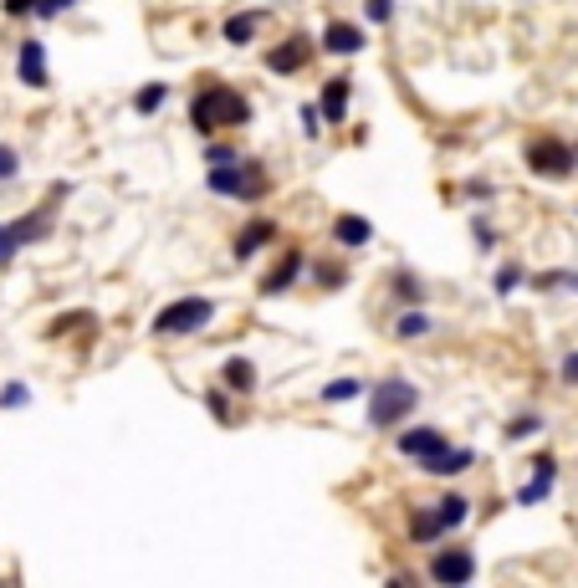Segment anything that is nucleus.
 Instances as JSON below:
<instances>
[{"mask_svg": "<svg viewBox=\"0 0 578 588\" xmlns=\"http://www.w3.org/2000/svg\"><path fill=\"white\" fill-rule=\"evenodd\" d=\"M251 123V98L236 93L231 82H205L200 93L190 98V128L210 144L220 128H246Z\"/></svg>", "mask_w": 578, "mask_h": 588, "instance_id": "f257e3e1", "label": "nucleus"}, {"mask_svg": "<svg viewBox=\"0 0 578 588\" xmlns=\"http://www.w3.org/2000/svg\"><path fill=\"white\" fill-rule=\"evenodd\" d=\"M415 404H420V389L410 379H379L369 389V425L374 430H399L415 415Z\"/></svg>", "mask_w": 578, "mask_h": 588, "instance_id": "f03ea898", "label": "nucleus"}, {"mask_svg": "<svg viewBox=\"0 0 578 588\" xmlns=\"http://www.w3.org/2000/svg\"><path fill=\"white\" fill-rule=\"evenodd\" d=\"M215 323V302L210 297H174L154 312V333L159 338H190V333H205Z\"/></svg>", "mask_w": 578, "mask_h": 588, "instance_id": "7ed1b4c3", "label": "nucleus"}, {"mask_svg": "<svg viewBox=\"0 0 578 588\" xmlns=\"http://www.w3.org/2000/svg\"><path fill=\"white\" fill-rule=\"evenodd\" d=\"M205 190L210 195H220V200H261L266 190H272V185H266V169L261 164H231V169H210L205 174Z\"/></svg>", "mask_w": 578, "mask_h": 588, "instance_id": "20e7f679", "label": "nucleus"}, {"mask_svg": "<svg viewBox=\"0 0 578 588\" xmlns=\"http://www.w3.org/2000/svg\"><path fill=\"white\" fill-rule=\"evenodd\" d=\"M522 164L543 179H563L578 169V144H563V139H527L522 144Z\"/></svg>", "mask_w": 578, "mask_h": 588, "instance_id": "39448f33", "label": "nucleus"}, {"mask_svg": "<svg viewBox=\"0 0 578 588\" xmlns=\"http://www.w3.org/2000/svg\"><path fill=\"white\" fill-rule=\"evenodd\" d=\"M471 578H476V553L471 548H440L430 558V583H440V588H471Z\"/></svg>", "mask_w": 578, "mask_h": 588, "instance_id": "423d86ee", "label": "nucleus"}, {"mask_svg": "<svg viewBox=\"0 0 578 588\" xmlns=\"http://www.w3.org/2000/svg\"><path fill=\"white\" fill-rule=\"evenodd\" d=\"M399 445V456H410V461H435L440 450H451V435L446 430H435V425H405V435H394Z\"/></svg>", "mask_w": 578, "mask_h": 588, "instance_id": "0eeeda50", "label": "nucleus"}, {"mask_svg": "<svg viewBox=\"0 0 578 588\" xmlns=\"http://www.w3.org/2000/svg\"><path fill=\"white\" fill-rule=\"evenodd\" d=\"M307 57H313V36L307 31H292L287 41H277L272 52H266V67H272L277 77H297L307 67Z\"/></svg>", "mask_w": 578, "mask_h": 588, "instance_id": "6e6552de", "label": "nucleus"}, {"mask_svg": "<svg viewBox=\"0 0 578 588\" xmlns=\"http://www.w3.org/2000/svg\"><path fill=\"white\" fill-rule=\"evenodd\" d=\"M318 47L328 57H359L369 47V36H364V26H353V21H328L323 36H318Z\"/></svg>", "mask_w": 578, "mask_h": 588, "instance_id": "1a4fd4ad", "label": "nucleus"}, {"mask_svg": "<svg viewBox=\"0 0 578 588\" xmlns=\"http://www.w3.org/2000/svg\"><path fill=\"white\" fill-rule=\"evenodd\" d=\"M302 266H307V256H302L297 246H287V256H282V261H277V266H272V271H266V277L256 282V292H261V297H282V292L302 277Z\"/></svg>", "mask_w": 578, "mask_h": 588, "instance_id": "9d476101", "label": "nucleus"}, {"mask_svg": "<svg viewBox=\"0 0 578 588\" xmlns=\"http://www.w3.org/2000/svg\"><path fill=\"white\" fill-rule=\"evenodd\" d=\"M16 77H21L26 87H47V82H52V72H47V47H41L36 36L21 41V52H16Z\"/></svg>", "mask_w": 578, "mask_h": 588, "instance_id": "9b49d317", "label": "nucleus"}, {"mask_svg": "<svg viewBox=\"0 0 578 588\" xmlns=\"http://www.w3.org/2000/svg\"><path fill=\"white\" fill-rule=\"evenodd\" d=\"M328 236H333L343 251H359V246H369V241H374V225H369L364 215H353V210H338V215H333V225H328Z\"/></svg>", "mask_w": 578, "mask_h": 588, "instance_id": "f8f14e48", "label": "nucleus"}, {"mask_svg": "<svg viewBox=\"0 0 578 588\" xmlns=\"http://www.w3.org/2000/svg\"><path fill=\"white\" fill-rule=\"evenodd\" d=\"M272 241H277V220H266V215H261V220H246L241 236L231 241V256H236V261H251L261 246H272Z\"/></svg>", "mask_w": 578, "mask_h": 588, "instance_id": "ddd939ff", "label": "nucleus"}, {"mask_svg": "<svg viewBox=\"0 0 578 588\" xmlns=\"http://www.w3.org/2000/svg\"><path fill=\"white\" fill-rule=\"evenodd\" d=\"M348 103H353V82H348L343 72L328 77L323 93H318V113H323L328 123H348Z\"/></svg>", "mask_w": 578, "mask_h": 588, "instance_id": "4468645a", "label": "nucleus"}, {"mask_svg": "<svg viewBox=\"0 0 578 588\" xmlns=\"http://www.w3.org/2000/svg\"><path fill=\"white\" fill-rule=\"evenodd\" d=\"M435 517H440V527H446V532L466 527V522H471V496H466V491H446V496L435 502Z\"/></svg>", "mask_w": 578, "mask_h": 588, "instance_id": "2eb2a0df", "label": "nucleus"}, {"mask_svg": "<svg viewBox=\"0 0 578 588\" xmlns=\"http://www.w3.org/2000/svg\"><path fill=\"white\" fill-rule=\"evenodd\" d=\"M471 466H476V450H466V445H451V450H440L435 461H425L430 476H461V471H471Z\"/></svg>", "mask_w": 578, "mask_h": 588, "instance_id": "dca6fc26", "label": "nucleus"}, {"mask_svg": "<svg viewBox=\"0 0 578 588\" xmlns=\"http://www.w3.org/2000/svg\"><path fill=\"white\" fill-rule=\"evenodd\" d=\"M266 21V11H236V16H226L220 21V36L231 41V47H246V41L256 36V26Z\"/></svg>", "mask_w": 578, "mask_h": 588, "instance_id": "f3484780", "label": "nucleus"}, {"mask_svg": "<svg viewBox=\"0 0 578 588\" xmlns=\"http://www.w3.org/2000/svg\"><path fill=\"white\" fill-rule=\"evenodd\" d=\"M220 389L251 394L256 389V364H251V358H226V369H220Z\"/></svg>", "mask_w": 578, "mask_h": 588, "instance_id": "a211bd4d", "label": "nucleus"}, {"mask_svg": "<svg viewBox=\"0 0 578 588\" xmlns=\"http://www.w3.org/2000/svg\"><path fill=\"white\" fill-rule=\"evenodd\" d=\"M430 333H435V318H430V312H420V307H405V312L394 318V338H399V343L430 338Z\"/></svg>", "mask_w": 578, "mask_h": 588, "instance_id": "6ab92c4d", "label": "nucleus"}, {"mask_svg": "<svg viewBox=\"0 0 578 588\" xmlns=\"http://www.w3.org/2000/svg\"><path fill=\"white\" fill-rule=\"evenodd\" d=\"M440 537H446V527H440L435 507H420V512H410V542H420V548H430V542H440Z\"/></svg>", "mask_w": 578, "mask_h": 588, "instance_id": "aec40b11", "label": "nucleus"}, {"mask_svg": "<svg viewBox=\"0 0 578 588\" xmlns=\"http://www.w3.org/2000/svg\"><path fill=\"white\" fill-rule=\"evenodd\" d=\"M164 103H169V82H144L139 93H133V113L139 118H154Z\"/></svg>", "mask_w": 578, "mask_h": 588, "instance_id": "412c9836", "label": "nucleus"}, {"mask_svg": "<svg viewBox=\"0 0 578 588\" xmlns=\"http://www.w3.org/2000/svg\"><path fill=\"white\" fill-rule=\"evenodd\" d=\"M47 231H52V210H31V215H21V220H16V236H21V246L41 241Z\"/></svg>", "mask_w": 578, "mask_h": 588, "instance_id": "4be33fe9", "label": "nucleus"}, {"mask_svg": "<svg viewBox=\"0 0 578 588\" xmlns=\"http://www.w3.org/2000/svg\"><path fill=\"white\" fill-rule=\"evenodd\" d=\"M313 282L323 292H343L348 287V266L343 261H313Z\"/></svg>", "mask_w": 578, "mask_h": 588, "instance_id": "5701e85b", "label": "nucleus"}, {"mask_svg": "<svg viewBox=\"0 0 578 588\" xmlns=\"http://www.w3.org/2000/svg\"><path fill=\"white\" fill-rule=\"evenodd\" d=\"M389 292H394L399 302H415V307H420V297H425V282L415 277V271H394V277H389Z\"/></svg>", "mask_w": 578, "mask_h": 588, "instance_id": "b1692460", "label": "nucleus"}, {"mask_svg": "<svg viewBox=\"0 0 578 588\" xmlns=\"http://www.w3.org/2000/svg\"><path fill=\"white\" fill-rule=\"evenodd\" d=\"M364 394V384L359 379H328L323 389H318V399L323 404H348V399H359Z\"/></svg>", "mask_w": 578, "mask_h": 588, "instance_id": "393cba45", "label": "nucleus"}, {"mask_svg": "<svg viewBox=\"0 0 578 588\" xmlns=\"http://www.w3.org/2000/svg\"><path fill=\"white\" fill-rule=\"evenodd\" d=\"M205 164H210V169H231V164H241V149H236L231 139H210V144H205Z\"/></svg>", "mask_w": 578, "mask_h": 588, "instance_id": "a878e982", "label": "nucleus"}, {"mask_svg": "<svg viewBox=\"0 0 578 588\" xmlns=\"http://www.w3.org/2000/svg\"><path fill=\"white\" fill-rule=\"evenodd\" d=\"M548 496H553V481L548 476H532V481L517 486V507H538V502H548Z\"/></svg>", "mask_w": 578, "mask_h": 588, "instance_id": "bb28decb", "label": "nucleus"}, {"mask_svg": "<svg viewBox=\"0 0 578 588\" xmlns=\"http://www.w3.org/2000/svg\"><path fill=\"white\" fill-rule=\"evenodd\" d=\"M532 277H527V266H517V261H507L502 271H497V297H512L517 287H527Z\"/></svg>", "mask_w": 578, "mask_h": 588, "instance_id": "cd10ccee", "label": "nucleus"}, {"mask_svg": "<svg viewBox=\"0 0 578 588\" xmlns=\"http://www.w3.org/2000/svg\"><path fill=\"white\" fill-rule=\"evenodd\" d=\"M538 430H543V415H517V420L507 425V440H512V445H522V440H532Z\"/></svg>", "mask_w": 578, "mask_h": 588, "instance_id": "c85d7f7f", "label": "nucleus"}, {"mask_svg": "<svg viewBox=\"0 0 578 588\" xmlns=\"http://www.w3.org/2000/svg\"><path fill=\"white\" fill-rule=\"evenodd\" d=\"M21 251V236H16V220H0V266H11Z\"/></svg>", "mask_w": 578, "mask_h": 588, "instance_id": "c756f323", "label": "nucleus"}, {"mask_svg": "<svg viewBox=\"0 0 578 588\" xmlns=\"http://www.w3.org/2000/svg\"><path fill=\"white\" fill-rule=\"evenodd\" d=\"M26 404H31V389L21 379H11L6 389H0V410H26Z\"/></svg>", "mask_w": 578, "mask_h": 588, "instance_id": "7c9ffc66", "label": "nucleus"}, {"mask_svg": "<svg viewBox=\"0 0 578 588\" xmlns=\"http://www.w3.org/2000/svg\"><path fill=\"white\" fill-rule=\"evenodd\" d=\"M231 389H205V410L220 420V425H231V399H226Z\"/></svg>", "mask_w": 578, "mask_h": 588, "instance_id": "2f4dec72", "label": "nucleus"}, {"mask_svg": "<svg viewBox=\"0 0 578 588\" xmlns=\"http://www.w3.org/2000/svg\"><path fill=\"white\" fill-rule=\"evenodd\" d=\"M364 16H369V26H389L394 21V0H364Z\"/></svg>", "mask_w": 578, "mask_h": 588, "instance_id": "473e14b6", "label": "nucleus"}, {"mask_svg": "<svg viewBox=\"0 0 578 588\" xmlns=\"http://www.w3.org/2000/svg\"><path fill=\"white\" fill-rule=\"evenodd\" d=\"M297 118H302V133H307V139H318V133H323V113H318V103H302V108H297Z\"/></svg>", "mask_w": 578, "mask_h": 588, "instance_id": "72a5a7b5", "label": "nucleus"}, {"mask_svg": "<svg viewBox=\"0 0 578 588\" xmlns=\"http://www.w3.org/2000/svg\"><path fill=\"white\" fill-rule=\"evenodd\" d=\"M21 174V154L11 149V144H0V185H6V179H16Z\"/></svg>", "mask_w": 578, "mask_h": 588, "instance_id": "f704fd0d", "label": "nucleus"}, {"mask_svg": "<svg viewBox=\"0 0 578 588\" xmlns=\"http://www.w3.org/2000/svg\"><path fill=\"white\" fill-rule=\"evenodd\" d=\"M77 0H36V21H52V16H67Z\"/></svg>", "mask_w": 578, "mask_h": 588, "instance_id": "c9c22d12", "label": "nucleus"}, {"mask_svg": "<svg viewBox=\"0 0 578 588\" xmlns=\"http://www.w3.org/2000/svg\"><path fill=\"white\" fill-rule=\"evenodd\" d=\"M471 241H476V251H492L497 246V231L486 220H471Z\"/></svg>", "mask_w": 578, "mask_h": 588, "instance_id": "e433bc0d", "label": "nucleus"}, {"mask_svg": "<svg viewBox=\"0 0 578 588\" xmlns=\"http://www.w3.org/2000/svg\"><path fill=\"white\" fill-rule=\"evenodd\" d=\"M532 471L548 476V481H558V456H553V450H538V456H532Z\"/></svg>", "mask_w": 578, "mask_h": 588, "instance_id": "4c0bfd02", "label": "nucleus"}, {"mask_svg": "<svg viewBox=\"0 0 578 588\" xmlns=\"http://www.w3.org/2000/svg\"><path fill=\"white\" fill-rule=\"evenodd\" d=\"M77 323H87V312H67V318H57V323H52L47 333H52V338H62V333H72Z\"/></svg>", "mask_w": 578, "mask_h": 588, "instance_id": "58836bf2", "label": "nucleus"}, {"mask_svg": "<svg viewBox=\"0 0 578 588\" xmlns=\"http://www.w3.org/2000/svg\"><path fill=\"white\" fill-rule=\"evenodd\" d=\"M6 16L21 21V16H36V0H6Z\"/></svg>", "mask_w": 578, "mask_h": 588, "instance_id": "ea45409f", "label": "nucleus"}, {"mask_svg": "<svg viewBox=\"0 0 578 588\" xmlns=\"http://www.w3.org/2000/svg\"><path fill=\"white\" fill-rule=\"evenodd\" d=\"M563 379H568V384H578V353H568V358H563Z\"/></svg>", "mask_w": 578, "mask_h": 588, "instance_id": "a19ab883", "label": "nucleus"}, {"mask_svg": "<svg viewBox=\"0 0 578 588\" xmlns=\"http://www.w3.org/2000/svg\"><path fill=\"white\" fill-rule=\"evenodd\" d=\"M563 287H573V292H578V271H563Z\"/></svg>", "mask_w": 578, "mask_h": 588, "instance_id": "79ce46f5", "label": "nucleus"}, {"mask_svg": "<svg viewBox=\"0 0 578 588\" xmlns=\"http://www.w3.org/2000/svg\"><path fill=\"white\" fill-rule=\"evenodd\" d=\"M384 588H410V583H405V578H389V583H384Z\"/></svg>", "mask_w": 578, "mask_h": 588, "instance_id": "37998d69", "label": "nucleus"}]
</instances>
